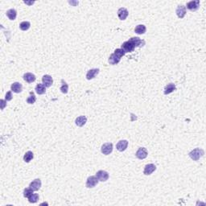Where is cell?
<instances>
[{"label":"cell","mask_w":206,"mask_h":206,"mask_svg":"<svg viewBox=\"0 0 206 206\" xmlns=\"http://www.w3.org/2000/svg\"><path fill=\"white\" fill-rule=\"evenodd\" d=\"M125 54H126V53H125L122 48H117V49L114 51V53L110 55L108 61H109V63H110V64H113V65L117 64L119 63L120 60H121V58H122Z\"/></svg>","instance_id":"cell-1"},{"label":"cell","mask_w":206,"mask_h":206,"mask_svg":"<svg viewBox=\"0 0 206 206\" xmlns=\"http://www.w3.org/2000/svg\"><path fill=\"white\" fill-rule=\"evenodd\" d=\"M204 154H205V151H204L202 149H200V148H196V149L193 150L191 152H189L188 156H189L190 158L193 160L197 161V160H199L200 159L204 156Z\"/></svg>","instance_id":"cell-2"},{"label":"cell","mask_w":206,"mask_h":206,"mask_svg":"<svg viewBox=\"0 0 206 206\" xmlns=\"http://www.w3.org/2000/svg\"><path fill=\"white\" fill-rule=\"evenodd\" d=\"M121 48H122L125 53H132L134 50H135V45L133 44V43L129 40H127V41H126V42H124V43L122 44Z\"/></svg>","instance_id":"cell-3"},{"label":"cell","mask_w":206,"mask_h":206,"mask_svg":"<svg viewBox=\"0 0 206 206\" xmlns=\"http://www.w3.org/2000/svg\"><path fill=\"white\" fill-rule=\"evenodd\" d=\"M98 179L97 178L96 176H91L90 177H88V179L86 180V184L85 185L88 188H91L95 187L98 184Z\"/></svg>","instance_id":"cell-4"},{"label":"cell","mask_w":206,"mask_h":206,"mask_svg":"<svg viewBox=\"0 0 206 206\" xmlns=\"http://www.w3.org/2000/svg\"><path fill=\"white\" fill-rule=\"evenodd\" d=\"M101 151H102V153L103 155H106V156L110 155V153L113 151V144L111 143H104L102 146Z\"/></svg>","instance_id":"cell-5"},{"label":"cell","mask_w":206,"mask_h":206,"mask_svg":"<svg viewBox=\"0 0 206 206\" xmlns=\"http://www.w3.org/2000/svg\"><path fill=\"white\" fill-rule=\"evenodd\" d=\"M148 152H147V150L145 147H139L138 151L135 153V156L139 159V160H144L147 157Z\"/></svg>","instance_id":"cell-6"},{"label":"cell","mask_w":206,"mask_h":206,"mask_svg":"<svg viewBox=\"0 0 206 206\" xmlns=\"http://www.w3.org/2000/svg\"><path fill=\"white\" fill-rule=\"evenodd\" d=\"M96 176L99 181L106 182L107 179H109V173L107 172H106V171L100 170V171H98V172L96 173Z\"/></svg>","instance_id":"cell-7"},{"label":"cell","mask_w":206,"mask_h":206,"mask_svg":"<svg viewBox=\"0 0 206 206\" xmlns=\"http://www.w3.org/2000/svg\"><path fill=\"white\" fill-rule=\"evenodd\" d=\"M200 7V1L199 0H195V1H190L187 4V8L191 11H196Z\"/></svg>","instance_id":"cell-8"},{"label":"cell","mask_w":206,"mask_h":206,"mask_svg":"<svg viewBox=\"0 0 206 206\" xmlns=\"http://www.w3.org/2000/svg\"><path fill=\"white\" fill-rule=\"evenodd\" d=\"M156 170V166L153 163H149V164H146L145 166L144 170H143V173L146 176H149L151 174H152Z\"/></svg>","instance_id":"cell-9"},{"label":"cell","mask_w":206,"mask_h":206,"mask_svg":"<svg viewBox=\"0 0 206 206\" xmlns=\"http://www.w3.org/2000/svg\"><path fill=\"white\" fill-rule=\"evenodd\" d=\"M42 81H43V84L44 86L46 88H48L50 87L53 83V77L50 76V75H44L42 77Z\"/></svg>","instance_id":"cell-10"},{"label":"cell","mask_w":206,"mask_h":206,"mask_svg":"<svg viewBox=\"0 0 206 206\" xmlns=\"http://www.w3.org/2000/svg\"><path fill=\"white\" fill-rule=\"evenodd\" d=\"M176 12L177 16L179 17V19H183L184 17L185 16V15H186V7H184L183 5L178 6L177 8H176Z\"/></svg>","instance_id":"cell-11"},{"label":"cell","mask_w":206,"mask_h":206,"mask_svg":"<svg viewBox=\"0 0 206 206\" xmlns=\"http://www.w3.org/2000/svg\"><path fill=\"white\" fill-rule=\"evenodd\" d=\"M128 15H129L128 11L126 10V8H124V7H121L118 11V16L119 18V20H126L127 16H128Z\"/></svg>","instance_id":"cell-12"},{"label":"cell","mask_w":206,"mask_h":206,"mask_svg":"<svg viewBox=\"0 0 206 206\" xmlns=\"http://www.w3.org/2000/svg\"><path fill=\"white\" fill-rule=\"evenodd\" d=\"M99 69H90L86 73V79L87 80H92L95 76L99 73Z\"/></svg>","instance_id":"cell-13"},{"label":"cell","mask_w":206,"mask_h":206,"mask_svg":"<svg viewBox=\"0 0 206 206\" xmlns=\"http://www.w3.org/2000/svg\"><path fill=\"white\" fill-rule=\"evenodd\" d=\"M40 187H41V180L40 179H34L29 184V188L34 191H38L40 188Z\"/></svg>","instance_id":"cell-14"},{"label":"cell","mask_w":206,"mask_h":206,"mask_svg":"<svg viewBox=\"0 0 206 206\" xmlns=\"http://www.w3.org/2000/svg\"><path fill=\"white\" fill-rule=\"evenodd\" d=\"M127 146H128V142L126 140H121L117 143L116 148L119 151H124L127 148Z\"/></svg>","instance_id":"cell-15"},{"label":"cell","mask_w":206,"mask_h":206,"mask_svg":"<svg viewBox=\"0 0 206 206\" xmlns=\"http://www.w3.org/2000/svg\"><path fill=\"white\" fill-rule=\"evenodd\" d=\"M130 40L133 43V44L135 45V48H138V47H143L144 44H145V42L144 40H142L139 37H132L130 38Z\"/></svg>","instance_id":"cell-16"},{"label":"cell","mask_w":206,"mask_h":206,"mask_svg":"<svg viewBox=\"0 0 206 206\" xmlns=\"http://www.w3.org/2000/svg\"><path fill=\"white\" fill-rule=\"evenodd\" d=\"M11 91H13L14 93H21L22 90H23V85L20 83H19V82H14V83L11 85Z\"/></svg>","instance_id":"cell-17"},{"label":"cell","mask_w":206,"mask_h":206,"mask_svg":"<svg viewBox=\"0 0 206 206\" xmlns=\"http://www.w3.org/2000/svg\"><path fill=\"white\" fill-rule=\"evenodd\" d=\"M23 80L25 81L27 83H32L36 81V76L34 75L33 73H26L23 75Z\"/></svg>","instance_id":"cell-18"},{"label":"cell","mask_w":206,"mask_h":206,"mask_svg":"<svg viewBox=\"0 0 206 206\" xmlns=\"http://www.w3.org/2000/svg\"><path fill=\"white\" fill-rule=\"evenodd\" d=\"M87 122V118L85 116H79L78 118H76V120H75V123L77 126L79 127H81L83 126Z\"/></svg>","instance_id":"cell-19"},{"label":"cell","mask_w":206,"mask_h":206,"mask_svg":"<svg viewBox=\"0 0 206 206\" xmlns=\"http://www.w3.org/2000/svg\"><path fill=\"white\" fill-rule=\"evenodd\" d=\"M176 90V85L173 83H170L168 85H167L165 88H164V94H169L172 93V92H174Z\"/></svg>","instance_id":"cell-20"},{"label":"cell","mask_w":206,"mask_h":206,"mask_svg":"<svg viewBox=\"0 0 206 206\" xmlns=\"http://www.w3.org/2000/svg\"><path fill=\"white\" fill-rule=\"evenodd\" d=\"M35 90L39 95H42L46 92V87L43 85V84H38L35 88Z\"/></svg>","instance_id":"cell-21"},{"label":"cell","mask_w":206,"mask_h":206,"mask_svg":"<svg viewBox=\"0 0 206 206\" xmlns=\"http://www.w3.org/2000/svg\"><path fill=\"white\" fill-rule=\"evenodd\" d=\"M146 26H145V25H143V24H139V25L136 26L135 28V32L137 34H139V35L144 34L145 32H146Z\"/></svg>","instance_id":"cell-22"},{"label":"cell","mask_w":206,"mask_h":206,"mask_svg":"<svg viewBox=\"0 0 206 206\" xmlns=\"http://www.w3.org/2000/svg\"><path fill=\"white\" fill-rule=\"evenodd\" d=\"M7 16L9 18V20H15L16 19L17 16V11L15 9H10L7 11Z\"/></svg>","instance_id":"cell-23"},{"label":"cell","mask_w":206,"mask_h":206,"mask_svg":"<svg viewBox=\"0 0 206 206\" xmlns=\"http://www.w3.org/2000/svg\"><path fill=\"white\" fill-rule=\"evenodd\" d=\"M33 157L34 155L33 153H32V151H27V152L25 153V155H24V156H23V160H24L26 163H29L31 160L33 159Z\"/></svg>","instance_id":"cell-24"},{"label":"cell","mask_w":206,"mask_h":206,"mask_svg":"<svg viewBox=\"0 0 206 206\" xmlns=\"http://www.w3.org/2000/svg\"><path fill=\"white\" fill-rule=\"evenodd\" d=\"M31 27V23L27 21H23L20 24V28L22 31H27Z\"/></svg>","instance_id":"cell-25"},{"label":"cell","mask_w":206,"mask_h":206,"mask_svg":"<svg viewBox=\"0 0 206 206\" xmlns=\"http://www.w3.org/2000/svg\"><path fill=\"white\" fill-rule=\"evenodd\" d=\"M61 82H62V85L60 86V91L63 93H67L69 91V85L64 80H61Z\"/></svg>","instance_id":"cell-26"},{"label":"cell","mask_w":206,"mask_h":206,"mask_svg":"<svg viewBox=\"0 0 206 206\" xmlns=\"http://www.w3.org/2000/svg\"><path fill=\"white\" fill-rule=\"evenodd\" d=\"M27 199H28L30 203H36L38 201V200H39V195L36 193H33Z\"/></svg>","instance_id":"cell-27"},{"label":"cell","mask_w":206,"mask_h":206,"mask_svg":"<svg viewBox=\"0 0 206 206\" xmlns=\"http://www.w3.org/2000/svg\"><path fill=\"white\" fill-rule=\"evenodd\" d=\"M36 97L35 96V94L32 92H31L30 96L27 98V102L32 105V104H34V103L36 102Z\"/></svg>","instance_id":"cell-28"},{"label":"cell","mask_w":206,"mask_h":206,"mask_svg":"<svg viewBox=\"0 0 206 206\" xmlns=\"http://www.w3.org/2000/svg\"><path fill=\"white\" fill-rule=\"evenodd\" d=\"M33 193L34 190L32 189L31 188H25L24 191H23V196L26 197V198H28V197H29L32 194H33Z\"/></svg>","instance_id":"cell-29"},{"label":"cell","mask_w":206,"mask_h":206,"mask_svg":"<svg viewBox=\"0 0 206 206\" xmlns=\"http://www.w3.org/2000/svg\"><path fill=\"white\" fill-rule=\"evenodd\" d=\"M5 99H6V101H11V100H12V93H11V91H8L7 93H6V97H5Z\"/></svg>","instance_id":"cell-30"},{"label":"cell","mask_w":206,"mask_h":206,"mask_svg":"<svg viewBox=\"0 0 206 206\" xmlns=\"http://www.w3.org/2000/svg\"><path fill=\"white\" fill-rule=\"evenodd\" d=\"M1 103H2V110H4V107H5V106H6V104H5V101L4 100H1Z\"/></svg>","instance_id":"cell-31"}]
</instances>
